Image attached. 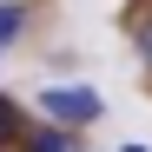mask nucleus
I'll list each match as a JSON object with an SVG mask.
<instances>
[{"label": "nucleus", "mask_w": 152, "mask_h": 152, "mask_svg": "<svg viewBox=\"0 0 152 152\" xmlns=\"http://www.w3.org/2000/svg\"><path fill=\"white\" fill-rule=\"evenodd\" d=\"M40 119L66 126V132H86V126L106 119V99H99V86H86V80H53L40 93Z\"/></svg>", "instance_id": "nucleus-1"}, {"label": "nucleus", "mask_w": 152, "mask_h": 152, "mask_svg": "<svg viewBox=\"0 0 152 152\" xmlns=\"http://www.w3.org/2000/svg\"><path fill=\"white\" fill-rule=\"evenodd\" d=\"M20 152H86V132H66V126H46V119H33L27 126V145Z\"/></svg>", "instance_id": "nucleus-2"}, {"label": "nucleus", "mask_w": 152, "mask_h": 152, "mask_svg": "<svg viewBox=\"0 0 152 152\" xmlns=\"http://www.w3.org/2000/svg\"><path fill=\"white\" fill-rule=\"evenodd\" d=\"M27 126H33V113L0 86V152H20V145H27Z\"/></svg>", "instance_id": "nucleus-3"}, {"label": "nucleus", "mask_w": 152, "mask_h": 152, "mask_svg": "<svg viewBox=\"0 0 152 152\" xmlns=\"http://www.w3.org/2000/svg\"><path fill=\"white\" fill-rule=\"evenodd\" d=\"M27 20H33V7H27V0H0V53H7L20 33H27Z\"/></svg>", "instance_id": "nucleus-4"}, {"label": "nucleus", "mask_w": 152, "mask_h": 152, "mask_svg": "<svg viewBox=\"0 0 152 152\" xmlns=\"http://www.w3.org/2000/svg\"><path fill=\"white\" fill-rule=\"evenodd\" d=\"M132 46H139V66H145V80H152V27L132 20Z\"/></svg>", "instance_id": "nucleus-5"}, {"label": "nucleus", "mask_w": 152, "mask_h": 152, "mask_svg": "<svg viewBox=\"0 0 152 152\" xmlns=\"http://www.w3.org/2000/svg\"><path fill=\"white\" fill-rule=\"evenodd\" d=\"M113 152H152V145H139V139H126V145H113Z\"/></svg>", "instance_id": "nucleus-6"}, {"label": "nucleus", "mask_w": 152, "mask_h": 152, "mask_svg": "<svg viewBox=\"0 0 152 152\" xmlns=\"http://www.w3.org/2000/svg\"><path fill=\"white\" fill-rule=\"evenodd\" d=\"M139 27H152V13H145V20H139Z\"/></svg>", "instance_id": "nucleus-7"}]
</instances>
